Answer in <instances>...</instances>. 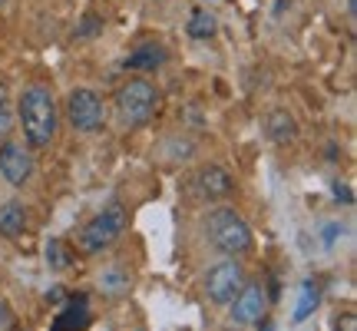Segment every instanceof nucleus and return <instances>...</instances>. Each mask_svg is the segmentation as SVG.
I'll return each instance as SVG.
<instances>
[{
  "instance_id": "nucleus-1",
  "label": "nucleus",
  "mask_w": 357,
  "mask_h": 331,
  "mask_svg": "<svg viewBox=\"0 0 357 331\" xmlns=\"http://www.w3.org/2000/svg\"><path fill=\"white\" fill-rule=\"evenodd\" d=\"M20 123H24V136L33 149H47L56 136L60 126V113H56V100L47 87H26L20 93Z\"/></svg>"
},
{
  "instance_id": "nucleus-2",
  "label": "nucleus",
  "mask_w": 357,
  "mask_h": 331,
  "mask_svg": "<svg viewBox=\"0 0 357 331\" xmlns=\"http://www.w3.org/2000/svg\"><path fill=\"white\" fill-rule=\"evenodd\" d=\"M205 232H208V242L215 245L218 252L225 255H245L252 249V229L235 209L229 205H218L208 212V222H205Z\"/></svg>"
},
{
  "instance_id": "nucleus-3",
  "label": "nucleus",
  "mask_w": 357,
  "mask_h": 331,
  "mask_svg": "<svg viewBox=\"0 0 357 331\" xmlns=\"http://www.w3.org/2000/svg\"><path fill=\"white\" fill-rule=\"evenodd\" d=\"M159 106V89L149 80H129L126 87L116 93V113L123 119V126H142L149 123Z\"/></svg>"
},
{
  "instance_id": "nucleus-4",
  "label": "nucleus",
  "mask_w": 357,
  "mask_h": 331,
  "mask_svg": "<svg viewBox=\"0 0 357 331\" xmlns=\"http://www.w3.org/2000/svg\"><path fill=\"white\" fill-rule=\"evenodd\" d=\"M123 232H126V209L119 203H113V205H106L100 216H93L86 226H83L79 245H83V252L96 255V252H102V249H109Z\"/></svg>"
},
{
  "instance_id": "nucleus-5",
  "label": "nucleus",
  "mask_w": 357,
  "mask_h": 331,
  "mask_svg": "<svg viewBox=\"0 0 357 331\" xmlns=\"http://www.w3.org/2000/svg\"><path fill=\"white\" fill-rule=\"evenodd\" d=\"M66 119L77 133H96L102 129V119H106V106H102L100 93L93 89H73L70 100H66Z\"/></svg>"
},
{
  "instance_id": "nucleus-6",
  "label": "nucleus",
  "mask_w": 357,
  "mask_h": 331,
  "mask_svg": "<svg viewBox=\"0 0 357 331\" xmlns=\"http://www.w3.org/2000/svg\"><path fill=\"white\" fill-rule=\"evenodd\" d=\"M245 285V272L238 262H218L215 268H208L205 275V295L215 302V305H229L235 295L242 292Z\"/></svg>"
},
{
  "instance_id": "nucleus-7",
  "label": "nucleus",
  "mask_w": 357,
  "mask_h": 331,
  "mask_svg": "<svg viewBox=\"0 0 357 331\" xmlns=\"http://www.w3.org/2000/svg\"><path fill=\"white\" fill-rule=\"evenodd\" d=\"M229 305H231V318H235V325H255V321H261V315H265L268 295L258 281H245L242 292L235 295Z\"/></svg>"
},
{
  "instance_id": "nucleus-8",
  "label": "nucleus",
  "mask_w": 357,
  "mask_h": 331,
  "mask_svg": "<svg viewBox=\"0 0 357 331\" xmlns=\"http://www.w3.org/2000/svg\"><path fill=\"white\" fill-rule=\"evenodd\" d=\"M0 176L10 186H24L33 176V159L20 142H3L0 146Z\"/></svg>"
},
{
  "instance_id": "nucleus-9",
  "label": "nucleus",
  "mask_w": 357,
  "mask_h": 331,
  "mask_svg": "<svg viewBox=\"0 0 357 331\" xmlns=\"http://www.w3.org/2000/svg\"><path fill=\"white\" fill-rule=\"evenodd\" d=\"M86 328H89V302H86V295H77V298H70L56 311L50 331H86Z\"/></svg>"
},
{
  "instance_id": "nucleus-10",
  "label": "nucleus",
  "mask_w": 357,
  "mask_h": 331,
  "mask_svg": "<svg viewBox=\"0 0 357 331\" xmlns=\"http://www.w3.org/2000/svg\"><path fill=\"white\" fill-rule=\"evenodd\" d=\"M195 186H199V192H202L205 199H222V196H229L235 189V179L222 166H205V169H199V176H195Z\"/></svg>"
},
{
  "instance_id": "nucleus-11",
  "label": "nucleus",
  "mask_w": 357,
  "mask_h": 331,
  "mask_svg": "<svg viewBox=\"0 0 357 331\" xmlns=\"http://www.w3.org/2000/svg\"><path fill=\"white\" fill-rule=\"evenodd\" d=\"M265 133L271 142L278 146H288V142L298 140V119H294L288 110H271L265 119Z\"/></svg>"
},
{
  "instance_id": "nucleus-12",
  "label": "nucleus",
  "mask_w": 357,
  "mask_h": 331,
  "mask_svg": "<svg viewBox=\"0 0 357 331\" xmlns=\"http://www.w3.org/2000/svg\"><path fill=\"white\" fill-rule=\"evenodd\" d=\"M24 226H26V212H24V205L17 203V199H10V203L0 205V235L17 239V235L24 232Z\"/></svg>"
},
{
  "instance_id": "nucleus-13",
  "label": "nucleus",
  "mask_w": 357,
  "mask_h": 331,
  "mask_svg": "<svg viewBox=\"0 0 357 331\" xmlns=\"http://www.w3.org/2000/svg\"><path fill=\"white\" fill-rule=\"evenodd\" d=\"M159 64H166V50L159 43H142L139 50L126 57V70H155Z\"/></svg>"
},
{
  "instance_id": "nucleus-14",
  "label": "nucleus",
  "mask_w": 357,
  "mask_h": 331,
  "mask_svg": "<svg viewBox=\"0 0 357 331\" xmlns=\"http://www.w3.org/2000/svg\"><path fill=\"white\" fill-rule=\"evenodd\" d=\"M318 302H321V288L314 285V281H305V285H301V298H298V308H294V321L301 325V321L311 318V311L318 308Z\"/></svg>"
},
{
  "instance_id": "nucleus-15",
  "label": "nucleus",
  "mask_w": 357,
  "mask_h": 331,
  "mask_svg": "<svg viewBox=\"0 0 357 331\" xmlns=\"http://www.w3.org/2000/svg\"><path fill=\"white\" fill-rule=\"evenodd\" d=\"M189 37L192 40H208V37H215V30H218V24H215V17L212 13H205V10H195L192 13V20H189Z\"/></svg>"
},
{
  "instance_id": "nucleus-16",
  "label": "nucleus",
  "mask_w": 357,
  "mask_h": 331,
  "mask_svg": "<svg viewBox=\"0 0 357 331\" xmlns=\"http://www.w3.org/2000/svg\"><path fill=\"white\" fill-rule=\"evenodd\" d=\"M47 265H50L53 272H63V268L73 265V252L66 249V242H60V239H50V242H47Z\"/></svg>"
},
{
  "instance_id": "nucleus-17",
  "label": "nucleus",
  "mask_w": 357,
  "mask_h": 331,
  "mask_svg": "<svg viewBox=\"0 0 357 331\" xmlns=\"http://www.w3.org/2000/svg\"><path fill=\"white\" fill-rule=\"evenodd\" d=\"M100 288L106 295H123L129 292V275L123 268H109V272H102L100 275Z\"/></svg>"
},
{
  "instance_id": "nucleus-18",
  "label": "nucleus",
  "mask_w": 357,
  "mask_h": 331,
  "mask_svg": "<svg viewBox=\"0 0 357 331\" xmlns=\"http://www.w3.org/2000/svg\"><path fill=\"white\" fill-rule=\"evenodd\" d=\"M13 129V106H10V93L0 83V140H7Z\"/></svg>"
},
{
  "instance_id": "nucleus-19",
  "label": "nucleus",
  "mask_w": 357,
  "mask_h": 331,
  "mask_svg": "<svg viewBox=\"0 0 357 331\" xmlns=\"http://www.w3.org/2000/svg\"><path fill=\"white\" fill-rule=\"evenodd\" d=\"M100 30H102V20L96 17V13H86L83 24L77 27V37H93V34H100Z\"/></svg>"
},
{
  "instance_id": "nucleus-20",
  "label": "nucleus",
  "mask_w": 357,
  "mask_h": 331,
  "mask_svg": "<svg viewBox=\"0 0 357 331\" xmlns=\"http://www.w3.org/2000/svg\"><path fill=\"white\" fill-rule=\"evenodd\" d=\"M331 192H334V199H337V203H344V205H351V203H354V192L347 189L344 182H337V179H334V182H331Z\"/></svg>"
},
{
  "instance_id": "nucleus-21",
  "label": "nucleus",
  "mask_w": 357,
  "mask_h": 331,
  "mask_svg": "<svg viewBox=\"0 0 357 331\" xmlns=\"http://www.w3.org/2000/svg\"><path fill=\"white\" fill-rule=\"evenodd\" d=\"M341 226H337V222H331V226H324V232H321V242L324 245H334V239H337V235H341Z\"/></svg>"
},
{
  "instance_id": "nucleus-22",
  "label": "nucleus",
  "mask_w": 357,
  "mask_h": 331,
  "mask_svg": "<svg viewBox=\"0 0 357 331\" xmlns=\"http://www.w3.org/2000/svg\"><path fill=\"white\" fill-rule=\"evenodd\" d=\"M337 331H357V318L347 311L344 318H337Z\"/></svg>"
},
{
  "instance_id": "nucleus-23",
  "label": "nucleus",
  "mask_w": 357,
  "mask_h": 331,
  "mask_svg": "<svg viewBox=\"0 0 357 331\" xmlns=\"http://www.w3.org/2000/svg\"><path fill=\"white\" fill-rule=\"evenodd\" d=\"M3 325H7V308L0 305V328H3Z\"/></svg>"
},
{
  "instance_id": "nucleus-24",
  "label": "nucleus",
  "mask_w": 357,
  "mask_h": 331,
  "mask_svg": "<svg viewBox=\"0 0 357 331\" xmlns=\"http://www.w3.org/2000/svg\"><path fill=\"white\" fill-rule=\"evenodd\" d=\"M258 331H275V325H271V321H261V328Z\"/></svg>"
},
{
  "instance_id": "nucleus-25",
  "label": "nucleus",
  "mask_w": 357,
  "mask_h": 331,
  "mask_svg": "<svg viewBox=\"0 0 357 331\" xmlns=\"http://www.w3.org/2000/svg\"><path fill=\"white\" fill-rule=\"evenodd\" d=\"M3 3H7V0H0V7H3Z\"/></svg>"
},
{
  "instance_id": "nucleus-26",
  "label": "nucleus",
  "mask_w": 357,
  "mask_h": 331,
  "mask_svg": "<svg viewBox=\"0 0 357 331\" xmlns=\"http://www.w3.org/2000/svg\"><path fill=\"white\" fill-rule=\"evenodd\" d=\"M229 331H231V328H229Z\"/></svg>"
}]
</instances>
